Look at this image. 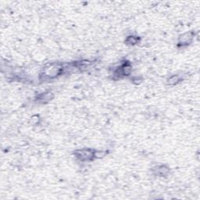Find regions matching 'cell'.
<instances>
[{
	"label": "cell",
	"mask_w": 200,
	"mask_h": 200,
	"mask_svg": "<svg viewBox=\"0 0 200 200\" xmlns=\"http://www.w3.org/2000/svg\"><path fill=\"white\" fill-rule=\"evenodd\" d=\"M95 152L90 149H81L77 150L75 152V155L79 160L82 161H88L95 158Z\"/></svg>",
	"instance_id": "obj_1"
},
{
	"label": "cell",
	"mask_w": 200,
	"mask_h": 200,
	"mask_svg": "<svg viewBox=\"0 0 200 200\" xmlns=\"http://www.w3.org/2000/svg\"><path fill=\"white\" fill-rule=\"evenodd\" d=\"M192 38L193 36L191 35V33H188V34H185V35H183L182 36H181V38H180V44H181V45H186V44H188V43H190L191 42H192Z\"/></svg>",
	"instance_id": "obj_2"
},
{
	"label": "cell",
	"mask_w": 200,
	"mask_h": 200,
	"mask_svg": "<svg viewBox=\"0 0 200 200\" xmlns=\"http://www.w3.org/2000/svg\"><path fill=\"white\" fill-rule=\"evenodd\" d=\"M53 99V94L51 92L43 93V94L39 95V97H38V100H39V101H42V103L51 101V99Z\"/></svg>",
	"instance_id": "obj_3"
},
{
	"label": "cell",
	"mask_w": 200,
	"mask_h": 200,
	"mask_svg": "<svg viewBox=\"0 0 200 200\" xmlns=\"http://www.w3.org/2000/svg\"><path fill=\"white\" fill-rule=\"evenodd\" d=\"M180 80H181V77L178 75H172L167 79V84L170 85H174L178 83Z\"/></svg>",
	"instance_id": "obj_4"
},
{
	"label": "cell",
	"mask_w": 200,
	"mask_h": 200,
	"mask_svg": "<svg viewBox=\"0 0 200 200\" xmlns=\"http://www.w3.org/2000/svg\"><path fill=\"white\" fill-rule=\"evenodd\" d=\"M138 42H139V38L137 37V36L130 35L128 37H127L126 43L127 45H135V44L138 43Z\"/></svg>",
	"instance_id": "obj_5"
},
{
	"label": "cell",
	"mask_w": 200,
	"mask_h": 200,
	"mask_svg": "<svg viewBox=\"0 0 200 200\" xmlns=\"http://www.w3.org/2000/svg\"><path fill=\"white\" fill-rule=\"evenodd\" d=\"M156 171H157L158 174H160V175H165L167 174V173L169 171V169L165 167L164 166H160V167H156Z\"/></svg>",
	"instance_id": "obj_6"
}]
</instances>
